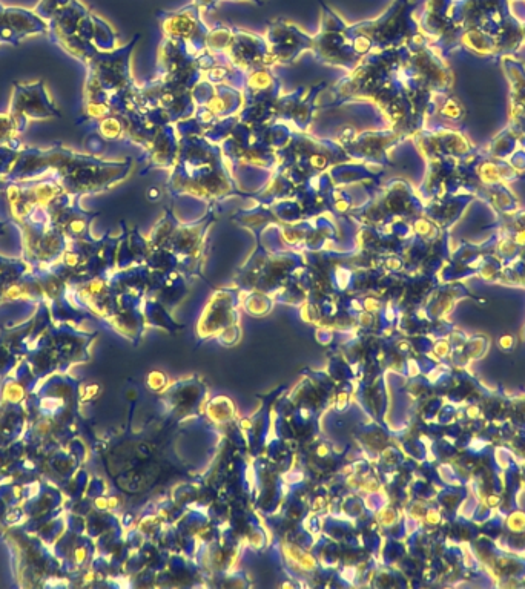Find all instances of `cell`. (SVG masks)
Masks as SVG:
<instances>
[{
	"label": "cell",
	"mask_w": 525,
	"mask_h": 589,
	"mask_svg": "<svg viewBox=\"0 0 525 589\" xmlns=\"http://www.w3.org/2000/svg\"><path fill=\"white\" fill-rule=\"evenodd\" d=\"M501 346L506 347V349H509L510 346H512V338H510V336H506V338H502L501 339Z\"/></svg>",
	"instance_id": "obj_1"
}]
</instances>
